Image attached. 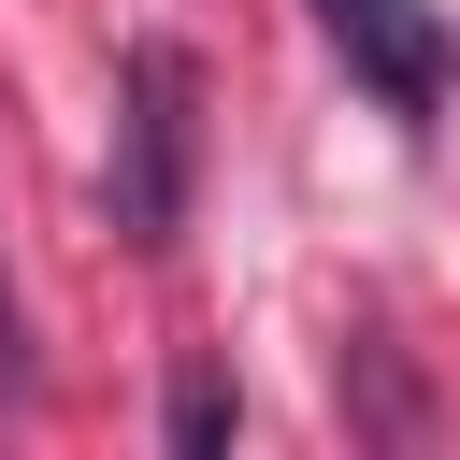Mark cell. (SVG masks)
Instances as JSON below:
<instances>
[{
  "instance_id": "1",
  "label": "cell",
  "mask_w": 460,
  "mask_h": 460,
  "mask_svg": "<svg viewBox=\"0 0 460 460\" xmlns=\"http://www.w3.org/2000/svg\"><path fill=\"white\" fill-rule=\"evenodd\" d=\"M187 187H201V58L129 43V72H115V230L158 259L187 230Z\"/></svg>"
},
{
  "instance_id": "2",
  "label": "cell",
  "mask_w": 460,
  "mask_h": 460,
  "mask_svg": "<svg viewBox=\"0 0 460 460\" xmlns=\"http://www.w3.org/2000/svg\"><path fill=\"white\" fill-rule=\"evenodd\" d=\"M316 43H331L388 115H431V101H446V14H431V0H316Z\"/></svg>"
},
{
  "instance_id": "3",
  "label": "cell",
  "mask_w": 460,
  "mask_h": 460,
  "mask_svg": "<svg viewBox=\"0 0 460 460\" xmlns=\"http://www.w3.org/2000/svg\"><path fill=\"white\" fill-rule=\"evenodd\" d=\"M230 417H244V402H230V374H216V359H187V374H172V417H158V431H172V446L201 460V446H230Z\"/></svg>"
},
{
  "instance_id": "4",
  "label": "cell",
  "mask_w": 460,
  "mask_h": 460,
  "mask_svg": "<svg viewBox=\"0 0 460 460\" xmlns=\"http://www.w3.org/2000/svg\"><path fill=\"white\" fill-rule=\"evenodd\" d=\"M43 388V345H29V302H14V273H0V402H29Z\"/></svg>"
}]
</instances>
